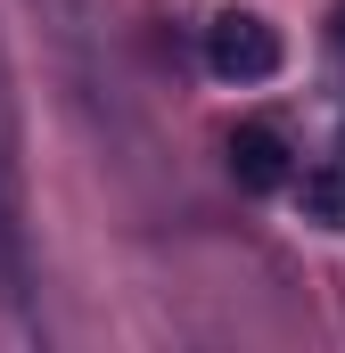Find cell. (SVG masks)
<instances>
[{
    "mask_svg": "<svg viewBox=\"0 0 345 353\" xmlns=\"http://www.w3.org/2000/svg\"><path fill=\"white\" fill-rule=\"evenodd\" d=\"M329 41H337V50H345V8H337V33H329Z\"/></svg>",
    "mask_w": 345,
    "mask_h": 353,
    "instance_id": "obj_6",
    "label": "cell"
},
{
    "mask_svg": "<svg viewBox=\"0 0 345 353\" xmlns=\"http://www.w3.org/2000/svg\"><path fill=\"white\" fill-rule=\"evenodd\" d=\"M206 66H214L222 83H271V74H279V33L263 25L255 8H222V17L206 25Z\"/></svg>",
    "mask_w": 345,
    "mask_h": 353,
    "instance_id": "obj_1",
    "label": "cell"
},
{
    "mask_svg": "<svg viewBox=\"0 0 345 353\" xmlns=\"http://www.w3.org/2000/svg\"><path fill=\"white\" fill-rule=\"evenodd\" d=\"M304 222H321V230H345V173L337 165H321V173H304Z\"/></svg>",
    "mask_w": 345,
    "mask_h": 353,
    "instance_id": "obj_5",
    "label": "cell"
},
{
    "mask_svg": "<svg viewBox=\"0 0 345 353\" xmlns=\"http://www.w3.org/2000/svg\"><path fill=\"white\" fill-rule=\"evenodd\" d=\"M288 140L271 132V123H239L230 132V181L239 189H255V197H271V189H288Z\"/></svg>",
    "mask_w": 345,
    "mask_h": 353,
    "instance_id": "obj_3",
    "label": "cell"
},
{
    "mask_svg": "<svg viewBox=\"0 0 345 353\" xmlns=\"http://www.w3.org/2000/svg\"><path fill=\"white\" fill-rule=\"evenodd\" d=\"M33 8H41V25L58 33L75 83H83V90H107V17H99V0H33Z\"/></svg>",
    "mask_w": 345,
    "mask_h": 353,
    "instance_id": "obj_2",
    "label": "cell"
},
{
    "mask_svg": "<svg viewBox=\"0 0 345 353\" xmlns=\"http://www.w3.org/2000/svg\"><path fill=\"white\" fill-rule=\"evenodd\" d=\"M0 312H33V255H25V222H17V189L0 165Z\"/></svg>",
    "mask_w": 345,
    "mask_h": 353,
    "instance_id": "obj_4",
    "label": "cell"
}]
</instances>
